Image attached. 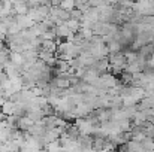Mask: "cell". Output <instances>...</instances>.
<instances>
[{"label":"cell","mask_w":154,"mask_h":152,"mask_svg":"<svg viewBox=\"0 0 154 152\" xmlns=\"http://www.w3.org/2000/svg\"><path fill=\"white\" fill-rule=\"evenodd\" d=\"M9 61H12L14 64L23 66V63H24V55H23V52H14V51H11V52H9Z\"/></svg>","instance_id":"cell-7"},{"label":"cell","mask_w":154,"mask_h":152,"mask_svg":"<svg viewBox=\"0 0 154 152\" xmlns=\"http://www.w3.org/2000/svg\"><path fill=\"white\" fill-rule=\"evenodd\" d=\"M14 109H15V103L12 100H9V99H6V100L3 101V104L0 106V110L5 115H12L14 113Z\"/></svg>","instance_id":"cell-6"},{"label":"cell","mask_w":154,"mask_h":152,"mask_svg":"<svg viewBox=\"0 0 154 152\" xmlns=\"http://www.w3.org/2000/svg\"><path fill=\"white\" fill-rule=\"evenodd\" d=\"M124 57H126V61H127V63H133V61L138 60V51L126 49L124 51Z\"/></svg>","instance_id":"cell-12"},{"label":"cell","mask_w":154,"mask_h":152,"mask_svg":"<svg viewBox=\"0 0 154 152\" xmlns=\"http://www.w3.org/2000/svg\"><path fill=\"white\" fill-rule=\"evenodd\" d=\"M23 1H26V3H27V1H29V0H23Z\"/></svg>","instance_id":"cell-22"},{"label":"cell","mask_w":154,"mask_h":152,"mask_svg":"<svg viewBox=\"0 0 154 152\" xmlns=\"http://www.w3.org/2000/svg\"><path fill=\"white\" fill-rule=\"evenodd\" d=\"M6 36H8V27H6L3 22H0V39L5 40Z\"/></svg>","instance_id":"cell-18"},{"label":"cell","mask_w":154,"mask_h":152,"mask_svg":"<svg viewBox=\"0 0 154 152\" xmlns=\"http://www.w3.org/2000/svg\"><path fill=\"white\" fill-rule=\"evenodd\" d=\"M58 6L63 7V9H66V10H72L75 7V0H61Z\"/></svg>","instance_id":"cell-15"},{"label":"cell","mask_w":154,"mask_h":152,"mask_svg":"<svg viewBox=\"0 0 154 152\" xmlns=\"http://www.w3.org/2000/svg\"><path fill=\"white\" fill-rule=\"evenodd\" d=\"M41 48L55 54L57 52V42H55V39H44L41 42Z\"/></svg>","instance_id":"cell-5"},{"label":"cell","mask_w":154,"mask_h":152,"mask_svg":"<svg viewBox=\"0 0 154 152\" xmlns=\"http://www.w3.org/2000/svg\"><path fill=\"white\" fill-rule=\"evenodd\" d=\"M15 19H17V24L23 28H30L32 25H35V21L27 15V13H23V15H15Z\"/></svg>","instance_id":"cell-2"},{"label":"cell","mask_w":154,"mask_h":152,"mask_svg":"<svg viewBox=\"0 0 154 152\" xmlns=\"http://www.w3.org/2000/svg\"><path fill=\"white\" fill-rule=\"evenodd\" d=\"M32 125H33V119H32L29 115H21V116H18V119H17V127H18L20 130H29Z\"/></svg>","instance_id":"cell-4"},{"label":"cell","mask_w":154,"mask_h":152,"mask_svg":"<svg viewBox=\"0 0 154 152\" xmlns=\"http://www.w3.org/2000/svg\"><path fill=\"white\" fill-rule=\"evenodd\" d=\"M141 143H142L144 151H154V137L145 136V137L141 140Z\"/></svg>","instance_id":"cell-9"},{"label":"cell","mask_w":154,"mask_h":152,"mask_svg":"<svg viewBox=\"0 0 154 152\" xmlns=\"http://www.w3.org/2000/svg\"><path fill=\"white\" fill-rule=\"evenodd\" d=\"M21 31V27L17 24V19L8 27V36H14V34H18Z\"/></svg>","instance_id":"cell-13"},{"label":"cell","mask_w":154,"mask_h":152,"mask_svg":"<svg viewBox=\"0 0 154 152\" xmlns=\"http://www.w3.org/2000/svg\"><path fill=\"white\" fill-rule=\"evenodd\" d=\"M52 30H54V33H55V37H58V39H66L67 34L72 33V31L67 28V25H66L64 22H61V24H55V25L52 27Z\"/></svg>","instance_id":"cell-3"},{"label":"cell","mask_w":154,"mask_h":152,"mask_svg":"<svg viewBox=\"0 0 154 152\" xmlns=\"http://www.w3.org/2000/svg\"><path fill=\"white\" fill-rule=\"evenodd\" d=\"M106 45H108V48H109V52H118V51H124L123 45H121V42H120V40H115V39H112V40H111V42H108Z\"/></svg>","instance_id":"cell-10"},{"label":"cell","mask_w":154,"mask_h":152,"mask_svg":"<svg viewBox=\"0 0 154 152\" xmlns=\"http://www.w3.org/2000/svg\"><path fill=\"white\" fill-rule=\"evenodd\" d=\"M78 33H79L84 39H91V37H93V30H91V27H81V28L78 30Z\"/></svg>","instance_id":"cell-14"},{"label":"cell","mask_w":154,"mask_h":152,"mask_svg":"<svg viewBox=\"0 0 154 152\" xmlns=\"http://www.w3.org/2000/svg\"><path fill=\"white\" fill-rule=\"evenodd\" d=\"M108 61L111 66H121L123 70L126 69V57H124V51H118V52H109L108 54Z\"/></svg>","instance_id":"cell-1"},{"label":"cell","mask_w":154,"mask_h":152,"mask_svg":"<svg viewBox=\"0 0 154 152\" xmlns=\"http://www.w3.org/2000/svg\"><path fill=\"white\" fill-rule=\"evenodd\" d=\"M41 4H47V6H51V0H41Z\"/></svg>","instance_id":"cell-19"},{"label":"cell","mask_w":154,"mask_h":152,"mask_svg":"<svg viewBox=\"0 0 154 152\" xmlns=\"http://www.w3.org/2000/svg\"><path fill=\"white\" fill-rule=\"evenodd\" d=\"M5 72V66L3 64H0V73H3Z\"/></svg>","instance_id":"cell-20"},{"label":"cell","mask_w":154,"mask_h":152,"mask_svg":"<svg viewBox=\"0 0 154 152\" xmlns=\"http://www.w3.org/2000/svg\"><path fill=\"white\" fill-rule=\"evenodd\" d=\"M69 13H70V18H75V19H81L82 18V12L78 7H73L72 10H69Z\"/></svg>","instance_id":"cell-17"},{"label":"cell","mask_w":154,"mask_h":152,"mask_svg":"<svg viewBox=\"0 0 154 152\" xmlns=\"http://www.w3.org/2000/svg\"><path fill=\"white\" fill-rule=\"evenodd\" d=\"M9 48H3V49H0V64H5V63H8L9 61Z\"/></svg>","instance_id":"cell-16"},{"label":"cell","mask_w":154,"mask_h":152,"mask_svg":"<svg viewBox=\"0 0 154 152\" xmlns=\"http://www.w3.org/2000/svg\"><path fill=\"white\" fill-rule=\"evenodd\" d=\"M129 1H132V3H135V1H136V0H129Z\"/></svg>","instance_id":"cell-21"},{"label":"cell","mask_w":154,"mask_h":152,"mask_svg":"<svg viewBox=\"0 0 154 152\" xmlns=\"http://www.w3.org/2000/svg\"><path fill=\"white\" fill-rule=\"evenodd\" d=\"M44 149H48V151H61V145H60V140H58V139H55V140H52V142H48V143H45Z\"/></svg>","instance_id":"cell-11"},{"label":"cell","mask_w":154,"mask_h":152,"mask_svg":"<svg viewBox=\"0 0 154 152\" xmlns=\"http://www.w3.org/2000/svg\"><path fill=\"white\" fill-rule=\"evenodd\" d=\"M64 24H66L67 28H69L70 31H73V33H76V31L81 28V22H79V19H75V18H69V19H66Z\"/></svg>","instance_id":"cell-8"}]
</instances>
